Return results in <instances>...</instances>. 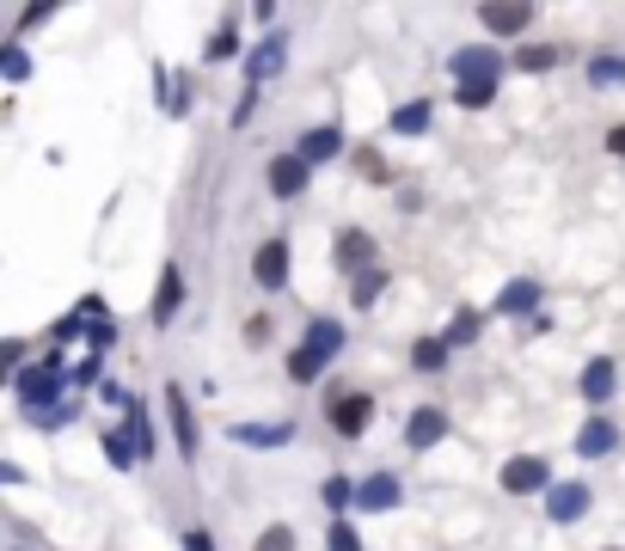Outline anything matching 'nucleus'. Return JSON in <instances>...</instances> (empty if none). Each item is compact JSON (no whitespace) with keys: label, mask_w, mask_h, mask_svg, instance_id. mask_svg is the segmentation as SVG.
<instances>
[{"label":"nucleus","mask_w":625,"mask_h":551,"mask_svg":"<svg viewBox=\"0 0 625 551\" xmlns=\"http://www.w3.org/2000/svg\"><path fill=\"white\" fill-rule=\"evenodd\" d=\"M67 393H74V374H62V350H50L43 355V367H25V374H13V398H19V410H55V405H67Z\"/></svg>","instance_id":"2"},{"label":"nucleus","mask_w":625,"mask_h":551,"mask_svg":"<svg viewBox=\"0 0 625 551\" xmlns=\"http://www.w3.org/2000/svg\"><path fill=\"white\" fill-rule=\"evenodd\" d=\"M252 282H258L264 294H282V289H289V239H282V233H270L264 246H258Z\"/></svg>","instance_id":"7"},{"label":"nucleus","mask_w":625,"mask_h":551,"mask_svg":"<svg viewBox=\"0 0 625 551\" xmlns=\"http://www.w3.org/2000/svg\"><path fill=\"white\" fill-rule=\"evenodd\" d=\"M294 154H301L306 166H325V159H337V154H344V129L320 123V129H306V135H301V147H294Z\"/></svg>","instance_id":"19"},{"label":"nucleus","mask_w":625,"mask_h":551,"mask_svg":"<svg viewBox=\"0 0 625 551\" xmlns=\"http://www.w3.org/2000/svg\"><path fill=\"white\" fill-rule=\"evenodd\" d=\"M533 306H540V282H528V276H521V282H509V289L491 301V313L497 319H521V313H533Z\"/></svg>","instance_id":"21"},{"label":"nucleus","mask_w":625,"mask_h":551,"mask_svg":"<svg viewBox=\"0 0 625 551\" xmlns=\"http://www.w3.org/2000/svg\"><path fill=\"white\" fill-rule=\"evenodd\" d=\"M123 429H129L135 454H142V459H154V447H160V441H154V410H147L142 398H135V405H129V417H123Z\"/></svg>","instance_id":"22"},{"label":"nucleus","mask_w":625,"mask_h":551,"mask_svg":"<svg viewBox=\"0 0 625 551\" xmlns=\"http://www.w3.org/2000/svg\"><path fill=\"white\" fill-rule=\"evenodd\" d=\"M252 551H294V527L289 521H277V527H264V539H258Z\"/></svg>","instance_id":"34"},{"label":"nucleus","mask_w":625,"mask_h":551,"mask_svg":"<svg viewBox=\"0 0 625 551\" xmlns=\"http://www.w3.org/2000/svg\"><path fill=\"white\" fill-rule=\"evenodd\" d=\"M86 343H93V355H105L111 343H117V325H111V319H93V331H86Z\"/></svg>","instance_id":"36"},{"label":"nucleus","mask_w":625,"mask_h":551,"mask_svg":"<svg viewBox=\"0 0 625 551\" xmlns=\"http://www.w3.org/2000/svg\"><path fill=\"white\" fill-rule=\"evenodd\" d=\"M448 355H454L448 337H417L412 343V367H417V374H441V367H448Z\"/></svg>","instance_id":"23"},{"label":"nucleus","mask_w":625,"mask_h":551,"mask_svg":"<svg viewBox=\"0 0 625 551\" xmlns=\"http://www.w3.org/2000/svg\"><path fill=\"white\" fill-rule=\"evenodd\" d=\"M98 441H105V459L117 466V472H129L135 459H142L135 454V441H129V429H98Z\"/></svg>","instance_id":"25"},{"label":"nucleus","mask_w":625,"mask_h":551,"mask_svg":"<svg viewBox=\"0 0 625 551\" xmlns=\"http://www.w3.org/2000/svg\"><path fill=\"white\" fill-rule=\"evenodd\" d=\"M74 398H67V405H55V410H31V423H38V429H67V423H74Z\"/></svg>","instance_id":"33"},{"label":"nucleus","mask_w":625,"mask_h":551,"mask_svg":"<svg viewBox=\"0 0 625 551\" xmlns=\"http://www.w3.org/2000/svg\"><path fill=\"white\" fill-rule=\"evenodd\" d=\"M588 502H595V490H588V485L559 478V485L545 490V521H552V527H576L588 514Z\"/></svg>","instance_id":"6"},{"label":"nucleus","mask_w":625,"mask_h":551,"mask_svg":"<svg viewBox=\"0 0 625 551\" xmlns=\"http://www.w3.org/2000/svg\"><path fill=\"white\" fill-rule=\"evenodd\" d=\"M607 147H613V154H619V159H625V123H619V129H613V135H607Z\"/></svg>","instance_id":"41"},{"label":"nucleus","mask_w":625,"mask_h":551,"mask_svg":"<svg viewBox=\"0 0 625 551\" xmlns=\"http://www.w3.org/2000/svg\"><path fill=\"white\" fill-rule=\"evenodd\" d=\"M405 502V478L399 472H374V478H362V497H356V509H368V514H386V509H399Z\"/></svg>","instance_id":"14"},{"label":"nucleus","mask_w":625,"mask_h":551,"mask_svg":"<svg viewBox=\"0 0 625 551\" xmlns=\"http://www.w3.org/2000/svg\"><path fill=\"white\" fill-rule=\"evenodd\" d=\"M325 551H362V533L350 521H332L325 527Z\"/></svg>","instance_id":"30"},{"label":"nucleus","mask_w":625,"mask_h":551,"mask_svg":"<svg viewBox=\"0 0 625 551\" xmlns=\"http://www.w3.org/2000/svg\"><path fill=\"white\" fill-rule=\"evenodd\" d=\"M381 289H386V270H368V276H356V294H350V301H356L362 313H368V306L381 301Z\"/></svg>","instance_id":"29"},{"label":"nucleus","mask_w":625,"mask_h":551,"mask_svg":"<svg viewBox=\"0 0 625 551\" xmlns=\"http://www.w3.org/2000/svg\"><path fill=\"white\" fill-rule=\"evenodd\" d=\"M233 447H252V454H277L294 441V423H233Z\"/></svg>","instance_id":"12"},{"label":"nucleus","mask_w":625,"mask_h":551,"mask_svg":"<svg viewBox=\"0 0 625 551\" xmlns=\"http://www.w3.org/2000/svg\"><path fill=\"white\" fill-rule=\"evenodd\" d=\"M448 74L460 80V86H472V80H503V50L497 43H466V50H454L448 55Z\"/></svg>","instance_id":"4"},{"label":"nucleus","mask_w":625,"mask_h":551,"mask_svg":"<svg viewBox=\"0 0 625 551\" xmlns=\"http://www.w3.org/2000/svg\"><path fill=\"white\" fill-rule=\"evenodd\" d=\"M515 67L521 74H545V67H559V50H552V43H528V50L515 55Z\"/></svg>","instance_id":"27"},{"label":"nucleus","mask_w":625,"mask_h":551,"mask_svg":"<svg viewBox=\"0 0 625 551\" xmlns=\"http://www.w3.org/2000/svg\"><path fill=\"white\" fill-rule=\"evenodd\" d=\"M0 74H7V80H13V86H19V80L31 74V55L19 50V43H7V50H0Z\"/></svg>","instance_id":"32"},{"label":"nucleus","mask_w":625,"mask_h":551,"mask_svg":"<svg viewBox=\"0 0 625 551\" xmlns=\"http://www.w3.org/2000/svg\"><path fill=\"white\" fill-rule=\"evenodd\" d=\"M441 435H448V410L441 405H417L412 417H405V447H417V454H429Z\"/></svg>","instance_id":"13"},{"label":"nucleus","mask_w":625,"mask_h":551,"mask_svg":"<svg viewBox=\"0 0 625 551\" xmlns=\"http://www.w3.org/2000/svg\"><path fill=\"white\" fill-rule=\"evenodd\" d=\"M497 485H503L509 497H545V490L559 485V478H552L545 454H515V459H503V472H497Z\"/></svg>","instance_id":"3"},{"label":"nucleus","mask_w":625,"mask_h":551,"mask_svg":"<svg viewBox=\"0 0 625 551\" xmlns=\"http://www.w3.org/2000/svg\"><path fill=\"white\" fill-rule=\"evenodd\" d=\"M233 55H240V31L221 25V31L209 38V62H233Z\"/></svg>","instance_id":"31"},{"label":"nucleus","mask_w":625,"mask_h":551,"mask_svg":"<svg viewBox=\"0 0 625 551\" xmlns=\"http://www.w3.org/2000/svg\"><path fill=\"white\" fill-rule=\"evenodd\" d=\"M264 184H270V197H277V202H294L306 184H313V166H306L301 154H277L264 166Z\"/></svg>","instance_id":"8"},{"label":"nucleus","mask_w":625,"mask_h":551,"mask_svg":"<svg viewBox=\"0 0 625 551\" xmlns=\"http://www.w3.org/2000/svg\"><path fill=\"white\" fill-rule=\"evenodd\" d=\"M588 86H625V55H588Z\"/></svg>","instance_id":"26"},{"label":"nucleus","mask_w":625,"mask_h":551,"mask_svg":"<svg viewBox=\"0 0 625 551\" xmlns=\"http://www.w3.org/2000/svg\"><path fill=\"white\" fill-rule=\"evenodd\" d=\"M178 545H185V551H215V539H209V527H185Z\"/></svg>","instance_id":"38"},{"label":"nucleus","mask_w":625,"mask_h":551,"mask_svg":"<svg viewBox=\"0 0 625 551\" xmlns=\"http://www.w3.org/2000/svg\"><path fill=\"white\" fill-rule=\"evenodd\" d=\"M491 98H497V86H491V80H472V86H454V105H460V111H485Z\"/></svg>","instance_id":"28"},{"label":"nucleus","mask_w":625,"mask_h":551,"mask_svg":"<svg viewBox=\"0 0 625 551\" xmlns=\"http://www.w3.org/2000/svg\"><path fill=\"white\" fill-rule=\"evenodd\" d=\"M320 497H325V509H332L337 521H344V509H356L362 485H356V478H344V472H337V478H325V490H320Z\"/></svg>","instance_id":"24"},{"label":"nucleus","mask_w":625,"mask_h":551,"mask_svg":"<svg viewBox=\"0 0 625 551\" xmlns=\"http://www.w3.org/2000/svg\"><path fill=\"white\" fill-rule=\"evenodd\" d=\"M0 485H13V490L25 485V472H19V459H0Z\"/></svg>","instance_id":"39"},{"label":"nucleus","mask_w":625,"mask_h":551,"mask_svg":"<svg viewBox=\"0 0 625 551\" xmlns=\"http://www.w3.org/2000/svg\"><path fill=\"white\" fill-rule=\"evenodd\" d=\"M344 325H337V319H313V325H306V337L294 343V355H289V381L294 386H313L325 374V367L337 362V355H344Z\"/></svg>","instance_id":"1"},{"label":"nucleus","mask_w":625,"mask_h":551,"mask_svg":"<svg viewBox=\"0 0 625 551\" xmlns=\"http://www.w3.org/2000/svg\"><path fill=\"white\" fill-rule=\"evenodd\" d=\"M332 258H337V270H344V276H368V270H381V263H374V239L362 233V227H344V233H337Z\"/></svg>","instance_id":"11"},{"label":"nucleus","mask_w":625,"mask_h":551,"mask_svg":"<svg viewBox=\"0 0 625 551\" xmlns=\"http://www.w3.org/2000/svg\"><path fill=\"white\" fill-rule=\"evenodd\" d=\"M325 417H332V429L344 435V441H356V435L368 429V417H374V398L368 393H332Z\"/></svg>","instance_id":"10"},{"label":"nucleus","mask_w":625,"mask_h":551,"mask_svg":"<svg viewBox=\"0 0 625 551\" xmlns=\"http://www.w3.org/2000/svg\"><path fill=\"white\" fill-rule=\"evenodd\" d=\"M252 111H258V92H246L240 105H233V117H227V129H246V123H252Z\"/></svg>","instance_id":"37"},{"label":"nucleus","mask_w":625,"mask_h":551,"mask_svg":"<svg viewBox=\"0 0 625 551\" xmlns=\"http://www.w3.org/2000/svg\"><path fill=\"white\" fill-rule=\"evenodd\" d=\"M576 393H583L588 405H607V398L619 393V367H613V355H595V362L583 367V381H576Z\"/></svg>","instance_id":"17"},{"label":"nucleus","mask_w":625,"mask_h":551,"mask_svg":"<svg viewBox=\"0 0 625 551\" xmlns=\"http://www.w3.org/2000/svg\"><path fill=\"white\" fill-rule=\"evenodd\" d=\"M472 331H479V313H460V319H454L448 331H441V337H448L454 350H460V343H472Z\"/></svg>","instance_id":"35"},{"label":"nucleus","mask_w":625,"mask_h":551,"mask_svg":"<svg viewBox=\"0 0 625 551\" xmlns=\"http://www.w3.org/2000/svg\"><path fill=\"white\" fill-rule=\"evenodd\" d=\"M166 417H173V441H178V454H185V466H197L202 435H197V410H190V393H185L178 381H166Z\"/></svg>","instance_id":"5"},{"label":"nucleus","mask_w":625,"mask_h":551,"mask_svg":"<svg viewBox=\"0 0 625 551\" xmlns=\"http://www.w3.org/2000/svg\"><path fill=\"white\" fill-rule=\"evenodd\" d=\"M270 337V319H252V325H246V343H252V350H258V343H264Z\"/></svg>","instance_id":"40"},{"label":"nucleus","mask_w":625,"mask_h":551,"mask_svg":"<svg viewBox=\"0 0 625 551\" xmlns=\"http://www.w3.org/2000/svg\"><path fill=\"white\" fill-rule=\"evenodd\" d=\"M282 67H289V38H282V31H270V38H258L252 50H246V80H252V86L277 80Z\"/></svg>","instance_id":"9"},{"label":"nucleus","mask_w":625,"mask_h":551,"mask_svg":"<svg viewBox=\"0 0 625 551\" xmlns=\"http://www.w3.org/2000/svg\"><path fill=\"white\" fill-rule=\"evenodd\" d=\"M613 447H619V429H613L607 417H588L583 429H576V454L583 459H607Z\"/></svg>","instance_id":"20"},{"label":"nucleus","mask_w":625,"mask_h":551,"mask_svg":"<svg viewBox=\"0 0 625 551\" xmlns=\"http://www.w3.org/2000/svg\"><path fill=\"white\" fill-rule=\"evenodd\" d=\"M178 306H185V270H178V263H166V270H160V289H154V306H147V319H154V325H173Z\"/></svg>","instance_id":"15"},{"label":"nucleus","mask_w":625,"mask_h":551,"mask_svg":"<svg viewBox=\"0 0 625 551\" xmlns=\"http://www.w3.org/2000/svg\"><path fill=\"white\" fill-rule=\"evenodd\" d=\"M479 19H485L491 38H521V31L533 25V7L528 0H503V7H479Z\"/></svg>","instance_id":"16"},{"label":"nucleus","mask_w":625,"mask_h":551,"mask_svg":"<svg viewBox=\"0 0 625 551\" xmlns=\"http://www.w3.org/2000/svg\"><path fill=\"white\" fill-rule=\"evenodd\" d=\"M429 123H436V105H429V98H405V105L386 117V135L412 142V135H429Z\"/></svg>","instance_id":"18"}]
</instances>
